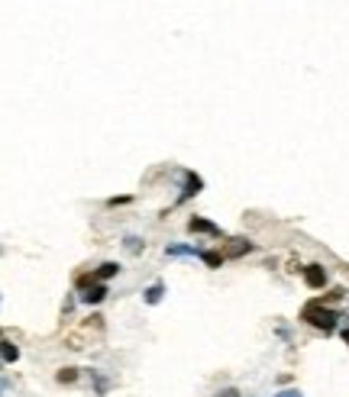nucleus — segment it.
Wrapping results in <instances>:
<instances>
[{
    "label": "nucleus",
    "instance_id": "nucleus-1",
    "mask_svg": "<svg viewBox=\"0 0 349 397\" xmlns=\"http://www.w3.org/2000/svg\"><path fill=\"white\" fill-rule=\"evenodd\" d=\"M304 320L311 323V326H317V330H323V333H330L333 326H337V320H340V317H337V313L333 310H327V307H321V303H307V307H304V313H301Z\"/></svg>",
    "mask_w": 349,
    "mask_h": 397
},
{
    "label": "nucleus",
    "instance_id": "nucleus-2",
    "mask_svg": "<svg viewBox=\"0 0 349 397\" xmlns=\"http://www.w3.org/2000/svg\"><path fill=\"white\" fill-rule=\"evenodd\" d=\"M78 288H81V297H85L87 303H101L107 297V288L97 281V274H85V278L78 281Z\"/></svg>",
    "mask_w": 349,
    "mask_h": 397
},
{
    "label": "nucleus",
    "instance_id": "nucleus-3",
    "mask_svg": "<svg viewBox=\"0 0 349 397\" xmlns=\"http://www.w3.org/2000/svg\"><path fill=\"white\" fill-rule=\"evenodd\" d=\"M304 281L311 284V288H323L327 284V272H323L321 265H307L304 268Z\"/></svg>",
    "mask_w": 349,
    "mask_h": 397
},
{
    "label": "nucleus",
    "instance_id": "nucleus-4",
    "mask_svg": "<svg viewBox=\"0 0 349 397\" xmlns=\"http://www.w3.org/2000/svg\"><path fill=\"white\" fill-rule=\"evenodd\" d=\"M253 249V242H246V239H230V246H227V256L236 258V256H246Z\"/></svg>",
    "mask_w": 349,
    "mask_h": 397
},
{
    "label": "nucleus",
    "instance_id": "nucleus-5",
    "mask_svg": "<svg viewBox=\"0 0 349 397\" xmlns=\"http://www.w3.org/2000/svg\"><path fill=\"white\" fill-rule=\"evenodd\" d=\"M191 233H210V236H220V229L210 223V220H191Z\"/></svg>",
    "mask_w": 349,
    "mask_h": 397
},
{
    "label": "nucleus",
    "instance_id": "nucleus-6",
    "mask_svg": "<svg viewBox=\"0 0 349 397\" xmlns=\"http://www.w3.org/2000/svg\"><path fill=\"white\" fill-rule=\"evenodd\" d=\"M0 359H3V362H17L19 359V349L13 346V342H0Z\"/></svg>",
    "mask_w": 349,
    "mask_h": 397
},
{
    "label": "nucleus",
    "instance_id": "nucleus-7",
    "mask_svg": "<svg viewBox=\"0 0 349 397\" xmlns=\"http://www.w3.org/2000/svg\"><path fill=\"white\" fill-rule=\"evenodd\" d=\"M117 272H120V265H117V262H104L94 274H97V281H104V278H114Z\"/></svg>",
    "mask_w": 349,
    "mask_h": 397
},
{
    "label": "nucleus",
    "instance_id": "nucleus-8",
    "mask_svg": "<svg viewBox=\"0 0 349 397\" xmlns=\"http://www.w3.org/2000/svg\"><path fill=\"white\" fill-rule=\"evenodd\" d=\"M198 191H201V178H198V175H188V188H185V194H181V200L194 197Z\"/></svg>",
    "mask_w": 349,
    "mask_h": 397
},
{
    "label": "nucleus",
    "instance_id": "nucleus-9",
    "mask_svg": "<svg viewBox=\"0 0 349 397\" xmlns=\"http://www.w3.org/2000/svg\"><path fill=\"white\" fill-rule=\"evenodd\" d=\"M162 291H165L162 284H152V288H146V294H142V297H146V303H159L162 301Z\"/></svg>",
    "mask_w": 349,
    "mask_h": 397
},
{
    "label": "nucleus",
    "instance_id": "nucleus-10",
    "mask_svg": "<svg viewBox=\"0 0 349 397\" xmlns=\"http://www.w3.org/2000/svg\"><path fill=\"white\" fill-rule=\"evenodd\" d=\"M201 258H204L210 268H220V265H223V256H220V252H201Z\"/></svg>",
    "mask_w": 349,
    "mask_h": 397
},
{
    "label": "nucleus",
    "instance_id": "nucleus-11",
    "mask_svg": "<svg viewBox=\"0 0 349 397\" xmlns=\"http://www.w3.org/2000/svg\"><path fill=\"white\" fill-rule=\"evenodd\" d=\"M75 378H78L75 369H62V371H58V381H62V385H68V381H75Z\"/></svg>",
    "mask_w": 349,
    "mask_h": 397
},
{
    "label": "nucleus",
    "instance_id": "nucleus-12",
    "mask_svg": "<svg viewBox=\"0 0 349 397\" xmlns=\"http://www.w3.org/2000/svg\"><path fill=\"white\" fill-rule=\"evenodd\" d=\"M126 246H130V252H139V239H126Z\"/></svg>",
    "mask_w": 349,
    "mask_h": 397
},
{
    "label": "nucleus",
    "instance_id": "nucleus-13",
    "mask_svg": "<svg viewBox=\"0 0 349 397\" xmlns=\"http://www.w3.org/2000/svg\"><path fill=\"white\" fill-rule=\"evenodd\" d=\"M217 397H239V391H236V388H227V391H220Z\"/></svg>",
    "mask_w": 349,
    "mask_h": 397
},
{
    "label": "nucleus",
    "instance_id": "nucleus-14",
    "mask_svg": "<svg viewBox=\"0 0 349 397\" xmlns=\"http://www.w3.org/2000/svg\"><path fill=\"white\" fill-rule=\"evenodd\" d=\"M278 397H301V394H298V391H282Z\"/></svg>",
    "mask_w": 349,
    "mask_h": 397
},
{
    "label": "nucleus",
    "instance_id": "nucleus-15",
    "mask_svg": "<svg viewBox=\"0 0 349 397\" xmlns=\"http://www.w3.org/2000/svg\"><path fill=\"white\" fill-rule=\"evenodd\" d=\"M343 342H346V346H349V330H343Z\"/></svg>",
    "mask_w": 349,
    "mask_h": 397
}]
</instances>
